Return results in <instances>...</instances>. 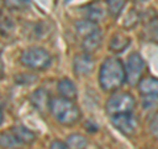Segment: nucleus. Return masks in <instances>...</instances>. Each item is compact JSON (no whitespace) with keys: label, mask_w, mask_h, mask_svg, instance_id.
I'll use <instances>...</instances> for the list:
<instances>
[{"label":"nucleus","mask_w":158,"mask_h":149,"mask_svg":"<svg viewBox=\"0 0 158 149\" xmlns=\"http://www.w3.org/2000/svg\"><path fill=\"white\" fill-rule=\"evenodd\" d=\"M57 88H58V92L62 98H66V99H70V100H74L77 98V87L74 82L69 78H62L61 81L58 82L57 84Z\"/></svg>","instance_id":"f8f14e48"},{"label":"nucleus","mask_w":158,"mask_h":149,"mask_svg":"<svg viewBox=\"0 0 158 149\" xmlns=\"http://www.w3.org/2000/svg\"><path fill=\"white\" fill-rule=\"evenodd\" d=\"M31 102L32 106L36 108L40 113H45L48 111H50V94L44 88H37L36 91L32 92L31 95Z\"/></svg>","instance_id":"6e6552de"},{"label":"nucleus","mask_w":158,"mask_h":149,"mask_svg":"<svg viewBox=\"0 0 158 149\" xmlns=\"http://www.w3.org/2000/svg\"><path fill=\"white\" fill-rule=\"evenodd\" d=\"M11 130L13 131V133L17 136V138L24 144V145H29V144H32L34 140H36V133L32 132L31 130H28L25 127H23V126H15L11 128Z\"/></svg>","instance_id":"dca6fc26"},{"label":"nucleus","mask_w":158,"mask_h":149,"mask_svg":"<svg viewBox=\"0 0 158 149\" xmlns=\"http://www.w3.org/2000/svg\"><path fill=\"white\" fill-rule=\"evenodd\" d=\"M15 28V24H13V20L9 19V17H4L0 20V34L4 37H8L9 34L12 33Z\"/></svg>","instance_id":"412c9836"},{"label":"nucleus","mask_w":158,"mask_h":149,"mask_svg":"<svg viewBox=\"0 0 158 149\" xmlns=\"http://www.w3.org/2000/svg\"><path fill=\"white\" fill-rule=\"evenodd\" d=\"M142 107L146 111H154L158 108V95H144L142 96Z\"/></svg>","instance_id":"aec40b11"},{"label":"nucleus","mask_w":158,"mask_h":149,"mask_svg":"<svg viewBox=\"0 0 158 149\" xmlns=\"http://www.w3.org/2000/svg\"><path fill=\"white\" fill-rule=\"evenodd\" d=\"M127 82L125 66L117 57H108L103 61L99 71V84L104 91L113 92Z\"/></svg>","instance_id":"f257e3e1"},{"label":"nucleus","mask_w":158,"mask_h":149,"mask_svg":"<svg viewBox=\"0 0 158 149\" xmlns=\"http://www.w3.org/2000/svg\"><path fill=\"white\" fill-rule=\"evenodd\" d=\"M73 67H74V73L77 75H87L95 67V59L88 53L77 54L73 61Z\"/></svg>","instance_id":"0eeeda50"},{"label":"nucleus","mask_w":158,"mask_h":149,"mask_svg":"<svg viewBox=\"0 0 158 149\" xmlns=\"http://www.w3.org/2000/svg\"><path fill=\"white\" fill-rule=\"evenodd\" d=\"M50 149H69L66 141H61V140H54L50 144Z\"/></svg>","instance_id":"393cba45"},{"label":"nucleus","mask_w":158,"mask_h":149,"mask_svg":"<svg viewBox=\"0 0 158 149\" xmlns=\"http://www.w3.org/2000/svg\"><path fill=\"white\" fill-rule=\"evenodd\" d=\"M131 38L123 33H116L110 41V50L113 53H121L129 46Z\"/></svg>","instance_id":"2eb2a0df"},{"label":"nucleus","mask_w":158,"mask_h":149,"mask_svg":"<svg viewBox=\"0 0 158 149\" xmlns=\"http://www.w3.org/2000/svg\"><path fill=\"white\" fill-rule=\"evenodd\" d=\"M99 29L98 24L96 23H92L90 21V20H79V21L75 23V33L78 34L79 37H81L82 40L88 37L90 34H92L94 32H96Z\"/></svg>","instance_id":"ddd939ff"},{"label":"nucleus","mask_w":158,"mask_h":149,"mask_svg":"<svg viewBox=\"0 0 158 149\" xmlns=\"http://www.w3.org/2000/svg\"><path fill=\"white\" fill-rule=\"evenodd\" d=\"M4 6H6L8 9H24L25 7H28L29 0H3Z\"/></svg>","instance_id":"5701e85b"},{"label":"nucleus","mask_w":158,"mask_h":149,"mask_svg":"<svg viewBox=\"0 0 158 149\" xmlns=\"http://www.w3.org/2000/svg\"><path fill=\"white\" fill-rule=\"evenodd\" d=\"M138 90L142 95H158V78H142L138 82Z\"/></svg>","instance_id":"4468645a"},{"label":"nucleus","mask_w":158,"mask_h":149,"mask_svg":"<svg viewBox=\"0 0 158 149\" xmlns=\"http://www.w3.org/2000/svg\"><path fill=\"white\" fill-rule=\"evenodd\" d=\"M50 113L58 123L63 126H73L81 117V110L70 99L56 96L52 98L50 102Z\"/></svg>","instance_id":"f03ea898"},{"label":"nucleus","mask_w":158,"mask_h":149,"mask_svg":"<svg viewBox=\"0 0 158 149\" xmlns=\"http://www.w3.org/2000/svg\"><path fill=\"white\" fill-rule=\"evenodd\" d=\"M3 74H4V65H3V59L0 58V79H2Z\"/></svg>","instance_id":"a878e982"},{"label":"nucleus","mask_w":158,"mask_h":149,"mask_svg":"<svg viewBox=\"0 0 158 149\" xmlns=\"http://www.w3.org/2000/svg\"><path fill=\"white\" fill-rule=\"evenodd\" d=\"M108 12L107 4L99 2V0H95L91 4L85 7V16L87 20H90L92 23H99L102 21L103 19L106 17V13Z\"/></svg>","instance_id":"1a4fd4ad"},{"label":"nucleus","mask_w":158,"mask_h":149,"mask_svg":"<svg viewBox=\"0 0 158 149\" xmlns=\"http://www.w3.org/2000/svg\"><path fill=\"white\" fill-rule=\"evenodd\" d=\"M111 121L115 126V128H117L121 133H124L127 136L135 135V132L138 128V120L132 112L113 115L111 116Z\"/></svg>","instance_id":"423d86ee"},{"label":"nucleus","mask_w":158,"mask_h":149,"mask_svg":"<svg viewBox=\"0 0 158 149\" xmlns=\"http://www.w3.org/2000/svg\"><path fill=\"white\" fill-rule=\"evenodd\" d=\"M150 131L158 138V113L153 116V119L150 120Z\"/></svg>","instance_id":"b1692460"},{"label":"nucleus","mask_w":158,"mask_h":149,"mask_svg":"<svg viewBox=\"0 0 158 149\" xmlns=\"http://www.w3.org/2000/svg\"><path fill=\"white\" fill-rule=\"evenodd\" d=\"M3 7H4V2L0 0V15H2V11H3Z\"/></svg>","instance_id":"bb28decb"},{"label":"nucleus","mask_w":158,"mask_h":149,"mask_svg":"<svg viewBox=\"0 0 158 149\" xmlns=\"http://www.w3.org/2000/svg\"><path fill=\"white\" fill-rule=\"evenodd\" d=\"M3 119H4V115H3V112H2V110H0V124L3 123Z\"/></svg>","instance_id":"cd10ccee"},{"label":"nucleus","mask_w":158,"mask_h":149,"mask_svg":"<svg viewBox=\"0 0 158 149\" xmlns=\"http://www.w3.org/2000/svg\"><path fill=\"white\" fill-rule=\"evenodd\" d=\"M133 2H145V0H133Z\"/></svg>","instance_id":"c85d7f7f"},{"label":"nucleus","mask_w":158,"mask_h":149,"mask_svg":"<svg viewBox=\"0 0 158 149\" xmlns=\"http://www.w3.org/2000/svg\"><path fill=\"white\" fill-rule=\"evenodd\" d=\"M138 21H140V15L137 13L136 9H131V11L128 12L125 20H124V27L128 29L135 28Z\"/></svg>","instance_id":"4be33fe9"},{"label":"nucleus","mask_w":158,"mask_h":149,"mask_svg":"<svg viewBox=\"0 0 158 149\" xmlns=\"http://www.w3.org/2000/svg\"><path fill=\"white\" fill-rule=\"evenodd\" d=\"M102 41H103V33H102V29L99 28L96 32H94L88 37L82 40V49H83V52L88 53V54H92L94 52H96L98 49L100 48Z\"/></svg>","instance_id":"9d476101"},{"label":"nucleus","mask_w":158,"mask_h":149,"mask_svg":"<svg viewBox=\"0 0 158 149\" xmlns=\"http://www.w3.org/2000/svg\"><path fill=\"white\" fill-rule=\"evenodd\" d=\"M125 3H127V0H106L108 13H110L112 17H118L121 11L125 7Z\"/></svg>","instance_id":"a211bd4d"},{"label":"nucleus","mask_w":158,"mask_h":149,"mask_svg":"<svg viewBox=\"0 0 158 149\" xmlns=\"http://www.w3.org/2000/svg\"><path fill=\"white\" fill-rule=\"evenodd\" d=\"M125 75H127V82L135 86L138 84V82L142 79V74H144L146 65L145 61L138 53H132L129 57L127 58L125 63Z\"/></svg>","instance_id":"39448f33"},{"label":"nucleus","mask_w":158,"mask_h":149,"mask_svg":"<svg viewBox=\"0 0 158 149\" xmlns=\"http://www.w3.org/2000/svg\"><path fill=\"white\" fill-rule=\"evenodd\" d=\"M145 34L150 41H158V20L150 19L145 25Z\"/></svg>","instance_id":"6ab92c4d"},{"label":"nucleus","mask_w":158,"mask_h":149,"mask_svg":"<svg viewBox=\"0 0 158 149\" xmlns=\"http://www.w3.org/2000/svg\"><path fill=\"white\" fill-rule=\"evenodd\" d=\"M136 106V100L129 92H116L108 98L106 103V110L108 115H118V113L132 112Z\"/></svg>","instance_id":"20e7f679"},{"label":"nucleus","mask_w":158,"mask_h":149,"mask_svg":"<svg viewBox=\"0 0 158 149\" xmlns=\"http://www.w3.org/2000/svg\"><path fill=\"white\" fill-rule=\"evenodd\" d=\"M20 61L25 67L32 70H45L50 66L52 56L46 49L40 46H32L21 53Z\"/></svg>","instance_id":"7ed1b4c3"},{"label":"nucleus","mask_w":158,"mask_h":149,"mask_svg":"<svg viewBox=\"0 0 158 149\" xmlns=\"http://www.w3.org/2000/svg\"><path fill=\"white\" fill-rule=\"evenodd\" d=\"M0 147L3 149H21L24 144L19 140L13 131L9 128L8 131L0 133Z\"/></svg>","instance_id":"9b49d317"},{"label":"nucleus","mask_w":158,"mask_h":149,"mask_svg":"<svg viewBox=\"0 0 158 149\" xmlns=\"http://www.w3.org/2000/svg\"><path fill=\"white\" fill-rule=\"evenodd\" d=\"M66 144L69 149H86L87 138L81 133H71L66 138Z\"/></svg>","instance_id":"f3484780"}]
</instances>
